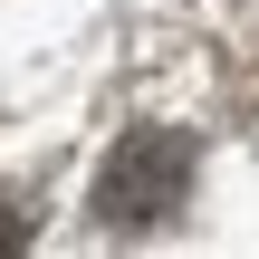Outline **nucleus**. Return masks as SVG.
I'll return each mask as SVG.
<instances>
[{"label":"nucleus","mask_w":259,"mask_h":259,"mask_svg":"<svg viewBox=\"0 0 259 259\" xmlns=\"http://www.w3.org/2000/svg\"><path fill=\"white\" fill-rule=\"evenodd\" d=\"M173 202H183V144H173V135L135 144V154L106 173V221H163Z\"/></svg>","instance_id":"obj_1"}]
</instances>
